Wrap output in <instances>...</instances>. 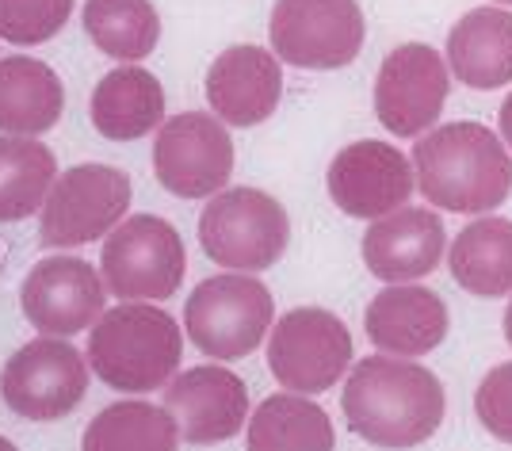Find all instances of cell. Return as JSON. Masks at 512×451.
I'll use <instances>...</instances> for the list:
<instances>
[{"label": "cell", "mask_w": 512, "mask_h": 451, "mask_svg": "<svg viewBox=\"0 0 512 451\" xmlns=\"http://www.w3.org/2000/svg\"><path fill=\"white\" fill-rule=\"evenodd\" d=\"M92 127L107 142H134L165 123V88L150 69L127 62L92 88Z\"/></svg>", "instance_id": "cell-19"}, {"label": "cell", "mask_w": 512, "mask_h": 451, "mask_svg": "<svg viewBox=\"0 0 512 451\" xmlns=\"http://www.w3.org/2000/svg\"><path fill=\"white\" fill-rule=\"evenodd\" d=\"M325 184H329V199L344 215L375 222L406 207L417 188V169H413V157H406L398 146L363 138L333 157Z\"/></svg>", "instance_id": "cell-13"}, {"label": "cell", "mask_w": 512, "mask_h": 451, "mask_svg": "<svg viewBox=\"0 0 512 451\" xmlns=\"http://www.w3.org/2000/svg\"><path fill=\"white\" fill-rule=\"evenodd\" d=\"M451 77L448 62L436 46L402 43L394 46L375 77V115L398 138H421L436 127L448 104Z\"/></svg>", "instance_id": "cell-12"}, {"label": "cell", "mask_w": 512, "mask_h": 451, "mask_svg": "<svg viewBox=\"0 0 512 451\" xmlns=\"http://www.w3.org/2000/svg\"><path fill=\"white\" fill-rule=\"evenodd\" d=\"M153 172L161 188L180 199H207L226 188L234 172V142L218 115L184 111L157 130Z\"/></svg>", "instance_id": "cell-11"}, {"label": "cell", "mask_w": 512, "mask_h": 451, "mask_svg": "<svg viewBox=\"0 0 512 451\" xmlns=\"http://www.w3.org/2000/svg\"><path fill=\"white\" fill-rule=\"evenodd\" d=\"M88 367L119 394H150L172 383L184 337L169 310L153 302H123L88 329Z\"/></svg>", "instance_id": "cell-3"}, {"label": "cell", "mask_w": 512, "mask_h": 451, "mask_svg": "<svg viewBox=\"0 0 512 451\" xmlns=\"http://www.w3.org/2000/svg\"><path fill=\"white\" fill-rule=\"evenodd\" d=\"M337 432L310 394L283 390L249 413V451H333Z\"/></svg>", "instance_id": "cell-23"}, {"label": "cell", "mask_w": 512, "mask_h": 451, "mask_svg": "<svg viewBox=\"0 0 512 451\" xmlns=\"http://www.w3.org/2000/svg\"><path fill=\"white\" fill-rule=\"evenodd\" d=\"M85 31L111 58L142 62L161 39V20L150 0H88Z\"/></svg>", "instance_id": "cell-26"}, {"label": "cell", "mask_w": 512, "mask_h": 451, "mask_svg": "<svg viewBox=\"0 0 512 451\" xmlns=\"http://www.w3.org/2000/svg\"><path fill=\"white\" fill-rule=\"evenodd\" d=\"M130 207V176L115 165H73L54 180L43 203L39 241L50 249L92 245L111 234Z\"/></svg>", "instance_id": "cell-7"}, {"label": "cell", "mask_w": 512, "mask_h": 451, "mask_svg": "<svg viewBox=\"0 0 512 451\" xmlns=\"http://www.w3.org/2000/svg\"><path fill=\"white\" fill-rule=\"evenodd\" d=\"M448 65L455 81L467 88H493L512 81V12L509 8H474L451 27Z\"/></svg>", "instance_id": "cell-20"}, {"label": "cell", "mask_w": 512, "mask_h": 451, "mask_svg": "<svg viewBox=\"0 0 512 451\" xmlns=\"http://www.w3.org/2000/svg\"><path fill=\"white\" fill-rule=\"evenodd\" d=\"M81 451H180V425L165 406L115 402L88 421Z\"/></svg>", "instance_id": "cell-24"}, {"label": "cell", "mask_w": 512, "mask_h": 451, "mask_svg": "<svg viewBox=\"0 0 512 451\" xmlns=\"http://www.w3.org/2000/svg\"><path fill=\"white\" fill-rule=\"evenodd\" d=\"M474 413L482 421V429L512 444V364H497L478 383V394H474Z\"/></svg>", "instance_id": "cell-28"}, {"label": "cell", "mask_w": 512, "mask_h": 451, "mask_svg": "<svg viewBox=\"0 0 512 451\" xmlns=\"http://www.w3.org/2000/svg\"><path fill=\"white\" fill-rule=\"evenodd\" d=\"M341 409L360 440L386 451H406L436 436L448 413V398L428 367L383 352L352 367Z\"/></svg>", "instance_id": "cell-1"}, {"label": "cell", "mask_w": 512, "mask_h": 451, "mask_svg": "<svg viewBox=\"0 0 512 451\" xmlns=\"http://www.w3.org/2000/svg\"><path fill=\"white\" fill-rule=\"evenodd\" d=\"M291 241L283 203L260 188H222L199 215V245L226 272H264Z\"/></svg>", "instance_id": "cell-5"}, {"label": "cell", "mask_w": 512, "mask_h": 451, "mask_svg": "<svg viewBox=\"0 0 512 451\" xmlns=\"http://www.w3.org/2000/svg\"><path fill=\"white\" fill-rule=\"evenodd\" d=\"M363 12L356 0H276L268 39L279 62L299 69H344L363 50Z\"/></svg>", "instance_id": "cell-10"}, {"label": "cell", "mask_w": 512, "mask_h": 451, "mask_svg": "<svg viewBox=\"0 0 512 451\" xmlns=\"http://www.w3.org/2000/svg\"><path fill=\"white\" fill-rule=\"evenodd\" d=\"M104 283L123 302H161L180 291L188 253L176 226L157 215L123 218L104 241Z\"/></svg>", "instance_id": "cell-6"}, {"label": "cell", "mask_w": 512, "mask_h": 451, "mask_svg": "<svg viewBox=\"0 0 512 451\" xmlns=\"http://www.w3.org/2000/svg\"><path fill=\"white\" fill-rule=\"evenodd\" d=\"M283 96L279 54L264 46H230L207 69V104L226 127H256L272 119Z\"/></svg>", "instance_id": "cell-17"}, {"label": "cell", "mask_w": 512, "mask_h": 451, "mask_svg": "<svg viewBox=\"0 0 512 451\" xmlns=\"http://www.w3.org/2000/svg\"><path fill=\"white\" fill-rule=\"evenodd\" d=\"M448 306L436 291L417 283H386L375 299L367 302L363 329L367 341L386 356H428L448 337Z\"/></svg>", "instance_id": "cell-18"}, {"label": "cell", "mask_w": 512, "mask_h": 451, "mask_svg": "<svg viewBox=\"0 0 512 451\" xmlns=\"http://www.w3.org/2000/svg\"><path fill=\"white\" fill-rule=\"evenodd\" d=\"M165 409L188 444H222L249 421V390L222 364L192 367L165 390Z\"/></svg>", "instance_id": "cell-15"}, {"label": "cell", "mask_w": 512, "mask_h": 451, "mask_svg": "<svg viewBox=\"0 0 512 451\" xmlns=\"http://www.w3.org/2000/svg\"><path fill=\"white\" fill-rule=\"evenodd\" d=\"M417 188L451 215H490L512 195V157L505 138L482 123L432 127L413 146Z\"/></svg>", "instance_id": "cell-2"}, {"label": "cell", "mask_w": 512, "mask_h": 451, "mask_svg": "<svg viewBox=\"0 0 512 451\" xmlns=\"http://www.w3.org/2000/svg\"><path fill=\"white\" fill-rule=\"evenodd\" d=\"M501 138H505V146L512 150V92L505 96V104H501Z\"/></svg>", "instance_id": "cell-29"}, {"label": "cell", "mask_w": 512, "mask_h": 451, "mask_svg": "<svg viewBox=\"0 0 512 451\" xmlns=\"http://www.w3.org/2000/svg\"><path fill=\"white\" fill-rule=\"evenodd\" d=\"M348 364H352V333L333 310L299 306L272 325L268 367L279 387L295 394H325L341 383Z\"/></svg>", "instance_id": "cell-8"}, {"label": "cell", "mask_w": 512, "mask_h": 451, "mask_svg": "<svg viewBox=\"0 0 512 451\" xmlns=\"http://www.w3.org/2000/svg\"><path fill=\"white\" fill-rule=\"evenodd\" d=\"M493 4H505V8H512V0H493Z\"/></svg>", "instance_id": "cell-32"}, {"label": "cell", "mask_w": 512, "mask_h": 451, "mask_svg": "<svg viewBox=\"0 0 512 451\" xmlns=\"http://www.w3.org/2000/svg\"><path fill=\"white\" fill-rule=\"evenodd\" d=\"M58 180L50 146L20 134H0V222H23L43 211Z\"/></svg>", "instance_id": "cell-25"}, {"label": "cell", "mask_w": 512, "mask_h": 451, "mask_svg": "<svg viewBox=\"0 0 512 451\" xmlns=\"http://www.w3.org/2000/svg\"><path fill=\"white\" fill-rule=\"evenodd\" d=\"M107 291L104 276L81 257L39 260L20 287L27 322L43 337H77L100 322Z\"/></svg>", "instance_id": "cell-14"}, {"label": "cell", "mask_w": 512, "mask_h": 451, "mask_svg": "<svg viewBox=\"0 0 512 451\" xmlns=\"http://www.w3.org/2000/svg\"><path fill=\"white\" fill-rule=\"evenodd\" d=\"M65 88L39 58H0V134L39 138L62 119Z\"/></svg>", "instance_id": "cell-21"}, {"label": "cell", "mask_w": 512, "mask_h": 451, "mask_svg": "<svg viewBox=\"0 0 512 451\" xmlns=\"http://www.w3.org/2000/svg\"><path fill=\"white\" fill-rule=\"evenodd\" d=\"M73 16V0H0V39L39 46L54 39Z\"/></svg>", "instance_id": "cell-27"}, {"label": "cell", "mask_w": 512, "mask_h": 451, "mask_svg": "<svg viewBox=\"0 0 512 451\" xmlns=\"http://www.w3.org/2000/svg\"><path fill=\"white\" fill-rule=\"evenodd\" d=\"M505 341H509V348H512V302H509V310H505Z\"/></svg>", "instance_id": "cell-30"}, {"label": "cell", "mask_w": 512, "mask_h": 451, "mask_svg": "<svg viewBox=\"0 0 512 451\" xmlns=\"http://www.w3.org/2000/svg\"><path fill=\"white\" fill-rule=\"evenodd\" d=\"M448 234L436 211L398 207L375 218L363 234V264L383 283H417L432 276L444 260Z\"/></svg>", "instance_id": "cell-16"}, {"label": "cell", "mask_w": 512, "mask_h": 451, "mask_svg": "<svg viewBox=\"0 0 512 451\" xmlns=\"http://www.w3.org/2000/svg\"><path fill=\"white\" fill-rule=\"evenodd\" d=\"M276 318L272 291L249 272H222L195 287L184 306V329L192 344L218 364L245 360L264 344Z\"/></svg>", "instance_id": "cell-4"}, {"label": "cell", "mask_w": 512, "mask_h": 451, "mask_svg": "<svg viewBox=\"0 0 512 451\" xmlns=\"http://www.w3.org/2000/svg\"><path fill=\"white\" fill-rule=\"evenodd\" d=\"M0 451H20V448H16V444H12L8 436H0Z\"/></svg>", "instance_id": "cell-31"}, {"label": "cell", "mask_w": 512, "mask_h": 451, "mask_svg": "<svg viewBox=\"0 0 512 451\" xmlns=\"http://www.w3.org/2000/svg\"><path fill=\"white\" fill-rule=\"evenodd\" d=\"M448 268L455 283L478 299L512 295V222L509 218H474L451 241Z\"/></svg>", "instance_id": "cell-22"}, {"label": "cell", "mask_w": 512, "mask_h": 451, "mask_svg": "<svg viewBox=\"0 0 512 451\" xmlns=\"http://www.w3.org/2000/svg\"><path fill=\"white\" fill-rule=\"evenodd\" d=\"M88 364L65 337L23 344L0 371V398L23 421H62L85 402Z\"/></svg>", "instance_id": "cell-9"}]
</instances>
